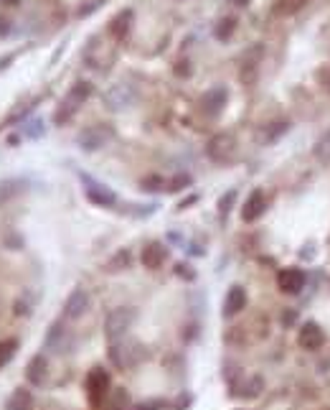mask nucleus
I'll use <instances>...</instances> for the list:
<instances>
[{
    "label": "nucleus",
    "mask_w": 330,
    "mask_h": 410,
    "mask_svg": "<svg viewBox=\"0 0 330 410\" xmlns=\"http://www.w3.org/2000/svg\"><path fill=\"white\" fill-rule=\"evenodd\" d=\"M234 199H236V192H234V189H231V192H226L221 199H219V214H221V219H226V214H229Z\"/></svg>",
    "instance_id": "obj_24"
},
{
    "label": "nucleus",
    "mask_w": 330,
    "mask_h": 410,
    "mask_svg": "<svg viewBox=\"0 0 330 410\" xmlns=\"http://www.w3.org/2000/svg\"><path fill=\"white\" fill-rule=\"evenodd\" d=\"M82 184H84V194H87V199L91 204H97V207H115L117 204V194L109 186L102 184V181H97V178L82 174Z\"/></svg>",
    "instance_id": "obj_4"
},
{
    "label": "nucleus",
    "mask_w": 330,
    "mask_h": 410,
    "mask_svg": "<svg viewBox=\"0 0 330 410\" xmlns=\"http://www.w3.org/2000/svg\"><path fill=\"white\" fill-rule=\"evenodd\" d=\"M234 28H236V21H234V18H223V21H219L214 34L219 41H229L231 34H234Z\"/></svg>",
    "instance_id": "obj_20"
},
{
    "label": "nucleus",
    "mask_w": 330,
    "mask_h": 410,
    "mask_svg": "<svg viewBox=\"0 0 330 410\" xmlns=\"http://www.w3.org/2000/svg\"><path fill=\"white\" fill-rule=\"evenodd\" d=\"M325 410H330V408H325Z\"/></svg>",
    "instance_id": "obj_28"
},
{
    "label": "nucleus",
    "mask_w": 330,
    "mask_h": 410,
    "mask_svg": "<svg viewBox=\"0 0 330 410\" xmlns=\"http://www.w3.org/2000/svg\"><path fill=\"white\" fill-rule=\"evenodd\" d=\"M313 156H315V161H320L322 166H328L330 163V130L318 138V143H315V148H313Z\"/></svg>",
    "instance_id": "obj_19"
},
{
    "label": "nucleus",
    "mask_w": 330,
    "mask_h": 410,
    "mask_svg": "<svg viewBox=\"0 0 330 410\" xmlns=\"http://www.w3.org/2000/svg\"><path fill=\"white\" fill-rule=\"evenodd\" d=\"M112 138V130L104 125H91L87 127L82 135H79V145H82L84 151H99L104 143Z\"/></svg>",
    "instance_id": "obj_10"
},
{
    "label": "nucleus",
    "mask_w": 330,
    "mask_h": 410,
    "mask_svg": "<svg viewBox=\"0 0 330 410\" xmlns=\"http://www.w3.org/2000/svg\"><path fill=\"white\" fill-rule=\"evenodd\" d=\"M46 375H49V362H46V357H33L31 362H28V367H25V380L31 382V385H43L46 382Z\"/></svg>",
    "instance_id": "obj_16"
},
{
    "label": "nucleus",
    "mask_w": 330,
    "mask_h": 410,
    "mask_svg": "<svg viewBox=\"0 0 330 410\" xmlns=\"http://www.w3.org/2000/svg\"><path fill=\"white\" fill-rule=\"evenodd\" d=\"M140 260H142V265H145L148 270H157L165 263V260H168V250H165L160 243H150L148 247L142 250Z\"/></svg>",
    "instance_id": "obj_15"
},
{
    "label": "nucleus",
    "mask_w": 330,
    "mask_h": 410,
    "mask_svg": "<svg viewBox=\"0 0 330 410\" xmlns=\"http://www.w3.org/2000/svg\"><path fill=\"white\" fill-rule=\"evenodd\" d=\"M277 288L287 296H297L305 288V273L300 268H285L277 273Z\"/></svg>",
    "instance_id": "obj_9"
},
{
    "label": "nucleus",
    "mask_w": 330,
    "mask_h": 410,
    "mask_svg": "<svg viewBox=\"0 0 330 410\" xmlns=\"http://www.w3.org/2000/svg\"><path fill=\"white\" fill-rule=\"evenodd\" d=\"M305 3L307 0H277V13H282V16H292V13H297Z\"/></svg>",
    "instance_id": "obj_22"
},
{
    "label": "nucleus",
    "mask_w": 330,
    "mask_h": 410,
    "mask_svg": "<svg viewBox=\"0 0 330 410\" xmlns=\"http://www.w3.org/2000/svg\"><path fill=\"white\" fill-rule=\"evenodd\" d=\"M107 393H109V375L99 367L91 369L89 377H87V395H89V400L94 405H99V402L107 398Z\"/></svg>",
    "instance_id": "obj_7"
},
{
    "label": "nucleus",
    "mask_w": 330,
    "mask_h": 410,
    "mask_svg": "<svg viewBox=\"0 0 330 410\" xmlns=\"http://www.w3.org/2000/svg\"><path fill=\"white\" fill-rule=\"evenodd\" d=\"M132 25V10H122L120 16L112 18V23H109V34L115 36V39H124L127 31H130Z\"/></svg>",
    "instance_id": "obj_17"
},
{
    "label": "nucleus",
    "mask_w": 330,
    "mask_h": 410,
    "mask_svg": "<svg viewBox=\"0 0 330 410\" xmlns=\"http://www.w3.org/2000/svg\"><path fill=\"white\" fill-rule=\"evenodd\" d=\"M132 321H135V311L130 306H120V309L109 311L104 318V334L109 342H120L127 331H130Z\"/></svg>",
    "instance_id": "obj_2"
},
{
    "label": "nucleus",
    "mask_w": 330,
    "mask_h": 410,
    "mask_svg": "<svg viewBox=\"0 0 330 410\" xmlns=\"http://www.w3.org/2000/svg\"><path fill=\"white\" fill-rule=\"evenodd\" d=\"M297 344L307 351H318L325 344V334H322V329L315 321H305L300 327V331H297Z\"/></svg>",
    "instance_id": "obj_8"
},
{
    "label": "nucleus",
    "mask_w": 330,
    "mask_h": 410,
    "mask_svg": "<svg viewBox=\"0 0 330 410\" xmlns=\"http://www.w3.org/2000/svg\"><path fill=\"white\" fill-rule=\"evenodd\" d=\"M135 100H138V90L127 82L115 84V87L104 94V105H107L112 112H122V110L132 107V102Z\"/></svg>",
    "instance_id": "obj_5"
},
{
    "label": "nucleus",
    "mask_w": 330,
    "mask_h": 410,
    "mask_svg": "<svg viewBox=\"0 0 330 410\" xmlns=\"http://www.w3.org/2000/svg\"><path fill=\"white\" fill-rule=\"evenodd\" d=\"M231 3H234V6H247L249 0H231Z\"/></svg>",
    "instance_id": "obj_27"
},
{
    "label": "nucleus",
    "mask_w": 330,
    "mask_h": 410,
    "mask_svg": "<svg viewBox=\"0 0 330 410\" xmlns=\"http://www.w3.org/2000/svg\"><path fill=\"white\" fill-rule=\"evenodd\" d=\"M229 102V90L226 87H211L204 97H201V112L206 117H219Z\"/></svg>",
    "instance_id": "obj_6"
},
{
    "label": "nucleus",
    "mask_w": 330,
    "mask_h": 410,
    "mask_svg": "<svg viewBox=\"0 0 330 410\" xmlns=\"http://www.w3.org/2000/svg\"><path fill=\"white\" fill-rule=\"evenodd\" d=\"M89 293L84 291V288H76V291L69 293V298H66L64 303V316L66 318H82L84 314H87V309H89Z\"/></svg>",
    "instance_id": "obj_11"
},
{
    "label": "nucleus",
    "mask_w": 330,
    "mask_h": 410,
    "mask_svg": "<svg viewBox=\"0 0 330 410\" xmlns=\"http://www.w3.org/2000/svg\"><path fill=\"white\" fill-rule=\"evenodd\" d=\"M264 209H267V199H264V194L259 192V189H254V192L247 196L244 207H241V219H244L247 225H252V222H256V219L262 217Z\"/></svg>",
    "instance_id": "obj_12"
},
{
    "label": "nucleus",
    "mask_w": 330,
    "mask_h": 410,
    "mask_svg": "<svg viewBox=\"0 0 330 410\" xmlns=\"http://www.w3.org/2000/svg\"><path fill=\"white\" fill-rule=\"evenodd\" d=\"M18 349V342L16 339H8V342H0V367H6L10 360H13V354Z\"/></svg>",
    "instance_id": "obj_21"
},
{
    "label": "nucleus",
    "mask_w": 330,
    "mask_h": 410,
    "mask_svg": "<svg viewBox=\"0 0 330 410\" xmlns=\"http://www.w3.org/2000/svg\"><path fill=\"white\" fill-rule=\"evenodd\" d=\"M206 153L214 163H229V161L234 158V153H236V141H234V135L216 133L214 138L208 141Z\"/></svg>",
    "instance_id": "obj_3"
},
{
    "label": "nucleus",
    "mask_w": 330,
    "mask_h": 410,
    "mask_svg": "<svg viewBox=\"0 0 330 410\" xmlns=\"http://www.w3.org/2000/svg\"><path fill=\"white\" fill-rule=\"evenodd\" d=\"M31 408H33V395L28 390H16L8 398V405H6V410H31Z\"/></svg>",
    "instance_id": "obj_18"
},
{
    "label": "nucleus",
    "mask_w": 330,
    "mask_h": 410,
    "mask_svg": "<svg viewBox=\"0 0 330 410\" xmlns=\"http://www.w3.org/2000/svg\"><path fill=\"white\" fill-rule=\"evenodd\" d=\"M259 59H262V46H254V49H249L247 54H244L239 74H241V82L247 84V87L249 84H254L256 72H259Z\"/></svg>",
    "instance_id": "obj_13"
},
{
    "label": "nucleus",
    "mask_w": 330,
    "mask_h": 410,
    "mask_svg": "<svg viewBox=\"0 0 330 410\" xmlns=\"http://www.w3.org/2000/svg\"><path fill=\"white\" fill-rule=\"evenodd\" d=\"M91 94V84L89 82H76L72 90H69V94H66L64 100H61V105H58L56 115H54V123L56 125H64V123H69L72 117L79 112V107H82L84 102L89 100Z\"/></svg>",
    "instance_id": "obj_1"
},
{
    "label": "nucleus",
    "mask_w": 330,
    "mask_h": 410,
    "mask_svg": "<svg viewBox=\"0 0 330 410\" xmlns=\"http://www.w3.org/2000/svg\"><path fill=\"white\" fill-rule=\"evenodd\" d=\"M25 135H28V138H41L43 135V120H31V123L25 125Z\"/></svg>",
    "instance_id": "obj_25"
},
{
    "label": "nucleus",
    "mask_w": 330,
    "mask_h": 410,
    "mask_svg": "<svg viewBox=\"0 0 330 410\" xmlns=\"http://www.w3.org/2000/svg\"><path fill=\"white\" fill-rule=\"evenodd\" d=\"M186 184H190L188 176H178V178H173V186H170V192H181V189H186Z\"/></svg>",
    "instance_id": "obj_26"
},
{
    "label": "nucleus",
    "mask_w": 330,
    "mask_h": 410,
    "mask_svg": "<svg viewBox=\"0 0 330 410\" xmlns=\"http://www.w3.org/2000/svg\"><path fill=\"white\" fill-rule=\"evenodd\" d=\"M18 192H21L18 181H0V207H3L8 199H13Z\"/></svg>",
    "instance_id": "obj_23"
},
{
    "label": "nucleus",
    "mask_w": 330,
    "mask_h": 410,
    "mask_svg": "<svg viewBox=\"0 0 330 410\" xmlns=\"http://www.w3.org/2000/svg\"><path fill=\"white\" fill-rule=\"evenodd\" d=\"M244 306H247V291L241 285H231L226 298H223V316H236L239 311H244Z\"/></svg>",
    "instance_id": "obj_14"
}]
</instances>
